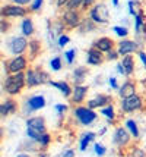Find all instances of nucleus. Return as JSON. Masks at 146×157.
I'll return each mask as SVG.
<instances>
[{
    "mask_svg": "<svg viewBox=\"0 0 146 157\" xmlns=\"http://www.w3.org/2000/svg\"><path fill=\"white\" fill-rule=\"evenodd\" d=\"M114 57H116V53H114L112 50H110V52H108V59H114Z\"/></svg>",
    "mask_w": 146,
    "mask_h": 157,
    "instance_id": "nucleus-44",
    "label": "nucleus"
},
{
    "mask_svg": "<svg viewBox=\"0 0 146 157\" xmlns=\"http://www.w3.org/2000/svg\"><path fill=\"white\" fill-rule=\"evenodd\" d=\"M56 88H59L60 91H63V94L67 97V96H70V88H69V85L66 84V82H51Z\"/></svg>",
    "mask_w": 146,
    "mask_h": 157,
    "instance_id": "nucleus-22",
    "label": "nucleus"
},
{
    "mask_svg": "<svg viewBox=\"0 0 146 157\" xmlns=\"http://www.w3.org/2000/svg\"><path fill=\"white\" fill-rule=\"evenodd\" d=\"M94 2H95V0H84V6H85V7L89 6L91 3H94Z\"/></svg>",
    "mask_w": 146,
    "mask_h": 157,
    "instance_id": "nucleus-43",
    "label": "nucleus"
},
{
    "mask_svg": "<svg viewBox=\"0 0 146 157\" xmlns=\"http://www.w3.org/2000/svg\"><path fill=\"white\" fill-rule=\"evenodd\" d=\"M27 10L21 6H5L2 7V15L3 16H25Z\"/></svg>",
    "mask_w": 146,
    "mask_h": 157,
    "instance_id": "nucleus-9",
    "label": "nucleus"
},
{
    "mask_svg": "<svg viewBox=\"0 0 146 157\" xmlns=\"http://www.w3.org/2000/svg\"><path fill=\"white\" fill-rule=\"evenodd\" d=\"M85 74H86V69H84V68H79V69H76V71H75V76H76L77 79H79L80 76H84Z\"/></svg>",
    "mask_w": 146,
    "mask_h": 157,
    "instance_id": "nucleus-33",
    "label": "nucleus"
},
{
    "mask_svg": "<svg viewBox=\"0 0 146 157\" xmlns=\"http://www.w3.org/2000/svg\"><path fill=\"white\" fill-rule=\"evenodd\" d=\"M27 66V59L23 57V56H18V57H15L12 60L9 62V65H7V72H10V74H18V72H22L23 69Z\"/></svg>",
    "mask_w": 146,
    "mask_h": 157,
    "instance_id": "nucleus-6",
    "label": "nucleus"
},
{
    "mask_svg": "<svg viewBox=\"0 0 146 157\" xmlns=\"http://www.w3.org/2000/svg\"><path fill=\"white\" fill-rule=\"evenodd\" d=\"M140 25H142V19H140V16H136V28L139 29Z\"/></svg>",
    "mask_w": 146,
    "mask_h": 157,
    "instance_id": "nucleus-38",
    "label": "nucleus"
},
{
    "mask_svg": "<svg viewBox=\"0 0 146 157\" xmlns=\"http://www.w3.org/2000/svg\"><path fill=\"white\" fill-rule=\"evenodd\" d=\"M88 88L86 87H82V85H77L73 90V101L75 103H80L85 98V94H86Z\"/></svg>",
    "mask_w": 146,
    "mask_h": 157,
    "instance_id": "nucleus-18",
    "label": "nucleus"
},
{
    "mask_svg": "<svg viewBox=\"0 0 146 157\" xmlns=\"http://www.w3.org/2000/svg\"><path fill=\"white\" fill-rule=\"evenodd\" d=\"M60 157H75V151H73V150H67V151H64Z\"/></svg>",
    "mask_w": 146,
    "mask_h": 157,
    "instance_id": "nucleus-37",
    "label": "nucleus"
},
{
    "mask_svg": "<svg viewBox=\"0 0 146 157\" xmlns=\"http://www.w3.org/2000/svg\"><path fill=\"white\" fill-rule=\"evenodd\" d=\"M27 125H28L29 129L35 131L38 134H45V123H44L42 117H31V119H28Z\"/></svg>",
    "mask_w": 146,
    "mask_h": 157,
    "instance_id": "nucleus-8",
    "label": "nucleus"
},
{
    "mask_svg": "<svg viewBox=\"0 0 146 157\" xmlns=\"http://www.w3.org/2000/svg\"><path fill=\"white\" fill-rule=\"evenodd\" d=\"M42 5V0H35L34 5H32V10H37V9H40Z\"/></svg>",
    "mask_w": 146,
    "mask_h": 157,
    "instance_id": "nucleus-36",
    "label": "nucleus"
},
{
    "mask_svg": "<svg viewBox=\"0 0 146 157\" xmlns=\"http://www.w3.org/2000/svg\"><path fill=\"white\" fill-rule=\"evenodd\" d=\"M22 33H23V35H31L34 33V27H32L31 19H25L22 22Z\"/></svg>",
    "mask_w": 146,
    "mask_h": 157,
    "instance_id": "nucleus-20",
    "label": "nucleus"
},
{
    "mask_svg": "<svg viewBox=\"0 0 146 157\" xmlns=\"http://www.w3.org/2000/svg\"><path fill=\"white\" fill-rule=\"evenodd\" d=\"M102 55H101V50H98V48H92L89 50V53H88V62H89L91 65H99L101 62H102Z\"/></svg>",
    "mask_w": 146,
    "mask_h": 157,
    "instance_id": "nucleus-14",
    "label": "nucleus"
},
{
    "mask_svg": "<svg viewBox=\"0 0 146 157\" xmlns=\"http://www.w3.org/2000/svg\"><path fill=\"white\" fill-rule=\"evenodd\" d=\"M107 103H108V97L102 96V94H98L97 98H94V100H91V101L88 103V106H89V109H95V107L105 106Z\"/></svg>",
    "mask_w": 146,
    "mask_h": 157,
    "instance_id": "nucleus-17",
    "label": "nucleus"
},
{
    "mask_svg": "<svg viewBox=\"0 0 146 157\" xmlns=\"http://www.w3.org/2000/svg\"><path fill=\"white\" fill-rule=\"evenodd\" d=\"M80 5H84V0H69L67 7H69V9H76V7L80 6Z\"/></svg>",
    "mask_w": 146,
    "mask_h": 157,
    "instance_id": "nucleus-26",
    "label": "nucleus"
},
{
    "mask_svg": "<svg viewBox=\"0 0 146 157\" xmlns=\"http://www.w3.org/2000/svg\"><path fill=\"white\" fill-rule=\"evenodd\" d=\"M64 22H66L69 27H79V25H80L79 15L75 12V9H69V10L64 13Z\"/></svg>",
    "mask_w": 146,
    "mask_h": 157,
    "instance_id": "nucleus-11",
    "label": "nucleus"
},
{
    "mask_svg": "<svg viewBox=\"0 0 146 157\" xmlns=\"http://www.w3.org/2000/svg\"><path fill=\"white\" fill-rule=\"evenodd\" d=\"M114 31H116V34L120 35V37H126V35H127V29H126V28L116 27V28H114Z\"/></svg>",
    "mask_w": 146,
    "mask_h": 157,
    "instance_id": "nucleus-28",
    "label": "nucleus"
},
{
    "mask_svg": "<svg viewBox=\"0 0 146 157\" xmlns=\"http://www.w3.org/2000/svg\"><path fill=\"white\" fill-rule=\"evenodd\" d=\"M18 157H29V156H28V154H19Z\"/></svg>",
    "mask_w": 146,
    "mask_h": 157,
    "instance_id": "nucleus-46",
    "label": "nucleus"
},
{
    "mask_svg": "<svg viewBox=\"0 0 146 157\" xmlns=\"http://www.w3.org/2000/svg\"><path fill=\"white\" fill-rule=\"evenodd\" d=\"M112 46H114V43H112L111 38H108V37H102V38H99V40L95 43V47L98 50H101V52H110L112 50Z\"/></svg>",
    "mask_w": 146,
    "mask_h": 157,
    "instance_id": "nucleus-13",
    "label": "nucleus"
},
{
    "mask_svg": "<svg viewBox=\"0 0 146 157\" xmlns=\"http://www.w3.org/2000/svg\"><path fill=\"white\" fill-rule=\"evenodd\" d=\"M136 43L134 41H129V40H124L121 41L120 44H118V50L117 53L118 55H123V56H127L129 53H132V52H134L136 50Z\"/></svg>",
    "mask_w": 146,
    "mask_h": 157,
    "instance_id": "nucleus-10",
    "label": "nucleus"
},
{
    "mask_svg": "<svg viewBox=\"0 0 146 157\" xmlns=\"http://www.w3.org/2000/svg\"><path fill=\"white\" fill-rule=\"evenodd\" d=\"M9 46H10V52H12V53H15V55H21V53L25 52L28 43H27V40H25L23 37H18V38H13V40L10 41Z\"/></svg>",
    "mask_w": 146,
    "mask_h": 157,
    "instance_id": "nucleus-7",
    "label": "nucleus"
},
{
    "mask_svg": "<svg viewBox=\"0 0 146 157\" xmlns=\"http://www.w3.org/2000/svg\"><path fill=\"white\" fill-rule=\"evenodd\" d=\"M50 141V135H47V134H42L41 137H40V140H38V143H41L42 145H47Z\"/></svg>",
    "mask_w": 146,
    "mask_h": 157,
    "instance_id": "nucleus-29",
    "label": "nucleus"
},
{
    "mask_svg": "<svg viewBox=\"0 0 146 157\" xmlns=\"http://www.w3.org/2000/svg\"><path fill=\"white\" fill-rule=\"evenodd\" d=\"M67 43H69V37H66V35H62V37H60V40H59V44H60V46H64V44H67Z\"/></svg>",
    "mask_w": 146,
    "mask_h": 157,
    "instance_id": "nucleus-34",
    "label": "nucleus"
},
{
    "mask_svg": "<svg viewBox=\"0 0 146 157\" xmlns=\"http://www.w3.org/2000/svg\"><path fill=\"white\" fill-rule=\"evenodd\" d=\"M123 66H124L126 74H132L133 72V59H132V56L127 55L124 59H123Z\"/></svg>",
    "mask_w": 146,
    "mask_h": 157,
    "instance_id": "nucleus-21",
    "label": "nucleus"
},
{
    "mask_svg": "<svg viewBox=\"0 0 146 157\" xmlns=\"http://www.w3.org/2000/svg\"><path fill=\"white\" fill-rule=\"evenodd\" d=\"M50 66H51L53 71H59V69L62 68V60H60L59 57H54L53 60L50 62Z\"/></svg>",
    "mask_w": 146,
    "mask_h": 157,
    "instance_id": "nucleus-25",
    "label": "nucleus"
},
{
    "mask_svg": "<svg viewBox=\"0 0 146 157\" xmlns=\"http://www.w3.org/2000/svg\"><path fill=\"white\" fill-rule=\"evenodd\" d=\"M134 94V85H133L132 82L126 81L123 85H121V88H120V96L123 97V98H127V97H130Z\"/></svg>",
    "mask_w": 146,
    "mask_h": 157,
    "instance_id": "nucleus-16",
    "label": "nucleus"
},
{
    "mask_svg": "<svg viewBox=\"0 0 146 157\" xmlns=\"http://www.w3.org/2000/svg\"><path fill=\"white\" fill-rule=\"evenodd\" d=\"M102 113H104L105 116H108V119H114V110H112L111 106L105 107V109L102 110Z\"/></svg>",
    "mask_w": 146,
    "mask_h": 157,
    "instance_id": "nucleus-27",
    "label": "nucleus"
},
{
    "mask_svg": "<svg viewBox=\"0 0 146 157\" xmlns=\"http://www.w3.org/2000/svg\"><path fill=\"white\" fill-rule=\"evenodd\" d=\"M57 3H59V6H63V5H67L69 0H57Z\"/></svg>",
    "mask_w": 146,
    "mask_h": 157,
    "instance_id": "nucleus-41",
    "label": "nucleus"
},
{
    "mask_svg": "<svg viewBox=\"0 0 146 157\" xmlns=\"http://www.w3.org/2000/svg\"><path fill=\"white\" fill-rule=\"evenodd\" d=\"M57 110H59V112H63V110L66 109V106H64V104H57V107H56Z\"/></svg>",
    "mask_w": 146,
    "mask_h": 157,
    "instance_id": "nucleus-42",
    "label": "nucleus"
},
{
    "mask_svg": "<svg viewBox=\"0 0 146 157\" xmlns=\"http://www.w3.org/2000/svg\"><path fill=\"white\" fill-rule=\"evenodd\" d=\"M66 59H67V62H69V63H72V62H73V59H75V50H69V52L66 53Z\"/></svg>",
    "mask_w": 146,
    "mask_h": 157,
    "instance_id": "nucleus-32",
    "label": "nucleus"
},
{
    "mask_svg": "<svg viewBox=\"0 0 146 157\" xmlns=\"http://www.w3.org/2000/svg\"><path fill=\"white\" fill-rule=\"evenodd\" d=\"M121 106H123V110H124V112H134V110L140 109V106H142V100H140L139 96L133 94V96L127 97V98H123Z\"/></svg>",
    "mask_w": 146,
    "mask_h": 157,
    "instance_id": "nucleus-3",
    "label": "nucleus"
},
{
    "mask_svg": "<svg viewBox=\"0 0 146 157\" xmlns=\"http://www.w3.org/2000/svg\"><path fill=\"white\" fill-rule=\"evenodd\" d=\"M133 157H146V154H145V151L143 150H139V148H134L133 150V154H132Z\"/></svg>",
    "mask_w": 146,
    "mask_h": 157,
    "instance_id": "nucleus-30",
    "label": "nucleus"
},
{
    "mask_svg": "<svg viewBox=\"0 0 146 157\" xmlns=\"http://www.w3.org/2000/svg\"><path fill=\"white\" fill-rule=\"evenodd\" d=\"M129 140H130V137H129V134H127V131L126 129H123V128L116 129V134H114V141H116L117 145H126V144L129 143Z\"/></svg>",
    "mask_w": 146,
    "mask_h": 157,
    "instance_id": "nucleus-12",
    "label": "nucleus"
},
{
    "mask_svg": "<svg viewBox=\"0 0 146 157\" xmlns=\"http://www.w3.org/2000/svg\"><path fill=\"white\" fill-rule=\"evenodd\" d=\"M29 46L32 47L31 48V50H32V55H35V53H37V50H38V47H40V46H38V43H37V41H32Z\"/></svg>",
    "mask_w": 146,
    "mask_h": 157,
    "instance_id": "nucleus-35",
    "label": "nucleus"
},
{
    "mask_svg": "<svg viewBox=\"0 0 146 157\" xmlns=\"http://www.w3.org/2000/svg\"><path fill=\"white\" fill-rule=\"evenodd\" d=\"M112 3H114V5H117V3H118V0H112Z\"/></svg>",
    "mask_w": 146,
    "mask_h": 157,
    "instance_id": "nucleus-47",
    "label": "nucleus"
},
{
    "mask_svg": "<svg viewBox=\"0 0 146 157\" xmlns=\"http://www.w3.org/2000/svg\"><path fill=\"white\" fill-rule=\"evenodd\" d=\"M110 82H111V87L117 88V82H116V79H114V78H111V79H110Z\"/></svg>",
    "mask_w": 146,
    "mask_h": 157,
    "instance_id": "nucleus-45",
    "label": "nucleus"
},
{
    "mask_svg": "<svg viewBox=\"0 0 146 157\" xmlns=\"http://www.w3.org/2000/svg\"><path fill=\"white\" fill-rule=\"evenodd\" d=\"M91 18L97 24H105L108 21V12L105 10V7L102 5H98L97 7H94L91 10Z\"/></svg>",
    "mask_w": 146,
    "mask_h": 157,
    "instance_id": "nucleus-5",
    "label": "nucleus"
},
{
    "mask_svg": "<svg viewBox=\"0 0 146 157\" xmlns=\"http://www.w3.org/2000/svg\"><path fill=\"white\" fill-rule=\"evenodd\" d=\"M140 60H142V62H143V63H145V66H146V55H145V53H143V52H140Z\"/></svg>",
    "mask_w": 146,
    "mask_h": 157,
    "instance_id": "nucleus-40",
    "label": "nucleus"
},
{
    "mask_svg": "<svg viewBox=\"0 0 146 157\" xmlns=\"http://www.w3.org/2000/svg\"><path fill=\"white\" fill-rule=\"evenodd\" d=\"M94 138H95V134H92V132H88V134H86V135L82 138V141H80V150H85V148L88 147L89 141H92Z\"/></svg>",
    "mask_w": 146,
    "mask_h": 157,
    "instance_id": "nucleus-23",
    "label": "nucleus"
},
{
    "mask_svg": "<svg viewBox=\"0 0 146 157\" xmlns=\"http://www.w3.org/2000/svg\"><path fill=\"white\" fill-rule=\"evenodd\" d=\"M127 128L130 129V132H132L133 137H139V131H137V126H136V123H134V121H127Z\"/></svg>",
    "mask_w": 146,
    "mask_h": 157,
    "instance_id": "nucleus-24",
    "label": "nucleus"
},
{
    "mask_svg": "<svg viewBox=\"0 0 146 157\" xmlns=\"http://www.w3.org/2000/svg\"><path fill=\"white\" fill-rule=\"evenodd\" d=\"M76 117L79 119V122L84 123V125H89L91 122H94L95 121V112H92V110L88 107V109H85V107H79L76 109Z\"/></svg>",
    "mask_w": 146,
    "mask_h": 157,
    "instance_id": "nucleus-4",
    "label": "nucleus"
},
{
    "mask_svg": "<svg viewBox=\"0 0 146 157\" xmlns=\"http://www.w3.org/2000/svg\"><path fill=\"white\" fill-rule=\"evenodd\" d=\"M15 103L13 101H6L2 104V107H0V113H2V116H6V115H9V113H12V112H15Z\"/></svg>",
    "mask_w": 146,
    "mask_h": 157,
    "instance_id": "nucleus-19",
    "label": "nucleus"
},
{
    "mask_svg": "<svg viewBox=\"0 0 146 157\" xmlns=\"http://www.w3.org/2000/svg\"><path fill=\"white\" fill-rule=\"evenodd\" d=\"M95 151H97V154L98 156H104V153H105V148L101 145V144H97L95 145Z\"/></svg>",
    "mask_w": 146,
    "mask_h": 157,
    "instance_id": "nucleus-31",
    "label": "nucleus"
},
{
    "mask_svg": "<svg viewBox=\"0 0 146 157\" xmlns=\"http://www.w3.org/2000/svg\"><path fill=\"white\" fill-rule=\"evenodd\" d=\"M23 85H25V75L22 72L10 75L5 81V90H6V93H9V94H18Z\"/></svg>",
    "mask_w": 146,
    "mask_h": 157,
    "instance_id": "nucleus-1",
    "label": "nucleus"
},
{
    "mask_svg": "<svg viewBox=\"0 0 146 157\" xmlns=\"http://www.w3.org/2000/svg\"><path fill=\"white\" fill-rule=\"evenodd\" d=\"M48 81V75L40 72V71H34V69H29L27 72V82H28L29 87H35V85H40L42 82Z\"/></svg>",
    "mask_w": 146,
    "mask_h": 157,
    "instance_id": "nucleus-2",
    "label": "nucleus"
},
{
    "mask_svg": "<svg viewBox=\"0 0 146 157\" xmlns=\"http://www.w3.org/2000/svg\"><path fill=\"white\" fill-rule=\"evenodd\" d=\"M28 106L31 110H38V109H42L45 106V100L42 96H35L32 98H29L28 101Z\"/></svg>",
    "mask_w": 146,
    "mask_h": 157,
    "instance_id": "nucleus-15",
    "label": "nucleus"
},
{
    "mask_svg": "<svg viewBox=\"0 0 146 157\" xmlns=\"http://www.w3.org/2000/svg\"><path fill=\"white\" fill-rule=\"evenodd\" d=\"M29 2H31V0H15V3H18V5H27Z\"/></svg>",
    "mask_w": 146,
    "mask_h": 157,
    "instance_id": "nucleus-39",
    "label": "nucleus"
}]
</instances>
